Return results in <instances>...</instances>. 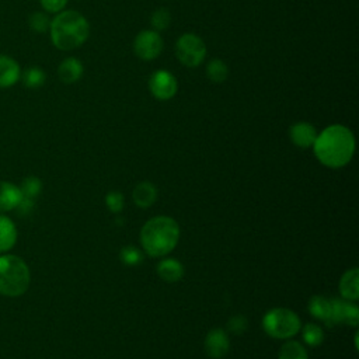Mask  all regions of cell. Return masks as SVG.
Wrapping results in <instances>:
<instances>
[{
	"mask_svg": "<svg viewBox=\"0 0 359 359\" xmlns=\"http://www.w3.org/2000/svg\"><path fill=\"white\" fill-rule=\"evenodd\" d=\"M180 238V226L170 216L147 220L140 231V243L150 257H163L174 250Z\"/></svg>",
	"mask_w": 359,
	"mask_h": 359,
	"instance_id": "obj_3",
	"label": "cell"
},
{
	"mask_svg": "<svg viewBox=\"0 0 359 359\" xmlns=\"http://www.w3.org/2000/svg\"><path fill=\"white\" fill-rule=\"evenodd\" d=\"M303 339L310 346H318L324 341V332L317 324L309 323L303 327Z\"/></svg>",
	"mask_w": 359,
	"mask_h": 359,
	"instance_id": "obj_24",
	"label": "cell"
},
{
	"mask_svg": "<svg viewBox=\"0 0 359 359\" xmlns=\"http://www.w3.org/2000/svg\"><path fill=\"white\" fill-rule=\"evenodd\" d=\"M339 292L345 300H358L359 297V271L352 268L346 271L339 280Z\"/></svg>",
	"mask_w": 359,
	"mask_h": 359,
	"instance_id": "obj_14",
	"label": "cell"
},
{
	"mask_svg": "<svg viewBox=\"0 0 359 359\" xmlns=\"http://www.w3.org/2000/svg\"><path fill=\"white\" fill-rule=\"evenodd\" d=\"M262 327L268 335L278 339H286L300 331V320L289 309L276 307L269 310L262 318Z\"/></svg>",
	"mask_w": 359,
	"mask_h": 359,
	"instance_id": "obj_5",
	"label": "cell"
},
{
	"mask_svg": "<svg viewBox=\"0 0 359 359\" xmlns=\"http://www.w3.org/2000/svg\"><path fill=\"white\" fill-rule=\"evenodd\" d=\"M21 79V70L17 60L10 56L0 55V88L14 86Z\"/></svg>",
	"mask_w": 359,
	"mask_h": 359,
	"instance_id": "obj_12",
	"label": "cell"
},
{
	"mask_svg": "<svg viewBox=\"0 0 359 359\" xmlns=\"http://www.w3.org/2000/svg\"><path fill=\"white\" fill-rule=\"evenodd\" d=\"M229 330L234 334H241L247 328V320L243 316H234L229 320Z\"/></svg>",
	"mask_w": 359,
	"mask_h": 359,
	"instance_id": "obj_30",
	"label": "cell"
},
{
	"mask_svg": "<svg viewBox=\"0 0 359 359\" xmlns=\"http://www.w3.org/2000/svg\"><path fill=\"white\" fill-rule=\"evenodd\" d=\"M229 337L222 328H215L208 332L205 339V351L208 356L213 359H220L229 352Z\"/></svg>",
	"mask_w": 359,
	"mask_h": 359,
	"instance_id": "obj_10",
	"label": "cell"
},
{
	"mask_svg": "<svg viewBox=\"0 0 359 359\" xmlns=\"http://www.w3.org/2000/svg\"><path fill=\"white\" fill-rule=\"evenodd\" d=\"M28 24H29V27H31L32 31L42 34V32H46V31L49 29V27H50V20H49V17H48L45 13L36 11V13H34V14L29 15Z\"/></svg>",
	"mask_w": 359,
	"mask_h": 359,
	"instance_id": "obj_27",
	"label": "cell"
},
{
	"mask_svg": "<svg viewBox=\"0 0 359 359\" xmlns=\"http://www.w3.org/2000/svg\"><path fill=\"white\" fill-rule=\"evenodd\" d=\"M21 80L27 88L35 90V88H39L43 86V83L46 80V74L41 67L32 66L24 72Z\"/></svg>",
	"mask_w": 359,
	"mask_h": 359,
	"instance_id": "obj_21",
	"label": "cell"
},
{
	"mask_svg": "<svg viewBox=\"0 0 359 359\" xmlns=\"http://www.w3.org/2000/svg\"><path fill=\"white\" fill-rule=\"evenodd\" d=\"M331 313L328 324H348V325H358L359 323V309L356 304L351 303L349 300L342 299H330Z\"/></svg>",
	"mask_w": 359,
	"mask_h": 359,
	"instance_id": "obj_9",
	"label": "cell"
},
{
	"mask_svg": "<svg viewBox=\"0 0 359 359\" xmlns=\"http://www.w3.org/2000/svg\"><path fill=\"white\" fill-rule=\"evenodd\" d=\"M175 56L187 67H198L206 56V45L195 34L185 32L175 42Z\"/></svg>",
	"mask_w": 359,
	"mask_h": 359,
	"instance_id": "obj_6",
	"label": "cell"
},
{
	"mask_svg": "<svg viewBox=\"0 0 359 359\" xmlns=\"http://www.w3.org/2000/svg\"><path fill=\"white\" fill-rule=\"evenodd\" d=\"M20 191H21L22 199L34 202L36 195L41 192V181L36 177H28L24 180Z\"/></svg>",
	"mask_w": 359,
	"mask_h": 359,
	"instance_id": "obj_25",
	"label": "cell"
},
{
	"mask_svg": "<svg viewBox=\"0 0 359 359\" xmlns=\"http://www.w3.org/2000/svg\"><path fill=\"white\" fill-rule=\"evenodd\" d=\"M29 269L17 255L0 257V293L17 297L25 293L29 286Z\"/></svg>",
	"mask_w": 359,
	"mask_h": 359,
	"instance_id": "obj_4",
	"label": "cell"
},
{
	"mask_svg": "<svg viewBox=\"0 0 359 359\" xmlns=\"http://www.w3.org/2000/svg\"><path fill=\"white\" fill-rule=\"evenodd\" d=\"M22 199L21 191L11 182L0 181V212H7L20 205Z\"/></svg>",
	"mask_w": 359,
	"mask_h": 359,
	"instance_id": "obj_15",
	"label": "cell"
},
{
	"mask_svg": "<svg viewBox=\"0 0 359 359\" xmlns=\"http://www.w3.org/2000/svg\"><path fill=\"white\" fill-rule=\"evenodd\" d=\"M289 137L293 144L302 149L311 147L317 137L316 128L309 122H296L289 128Z\"/></svg>",
	"mask_w": 359,
	"mask_h": 359,
	"instance_id": "obj_11",
	"label": "cell"
},
{
	"mask_svg": "<svg viewBox=\"0 0 359 359\" xmlns=\"http://www.w3.org/2000/svg\"><path fill=\"white\" fill-rule=\"evenodd\" d=\"M163 38L154 29L140 31L133 41V52L142 60H154L163 50Z\"/></svg>",
	"mask_w": 359,
	"mask_h": 359,
	"instance_id": "obj_7",
	"label": "cell"
},
{
	"mask_svg": "<svg viewBox=\"0 0 359 359\" xmlns=\"http://www.w3.org/2000/svg\"><path fill=\"white\" fill-rule=\"evenodd\" d=\"M313 149L321 164L330 168H339L351 161L355 151V137L346 126L330 125L317 133Z\"/></svg>",
	"mask_w": 359,
	"mask_h": 359,
	"instance_id": "obj_1",
	"label": "cell"
},
{
	"mask_svg": "<svg viewBox=\"0 0 359 359\" xmlns=\"http://www.w3.org/2000/svg\"><path fill=\"white\" fill-rule=\"evenodd\" d=\"M309 311L313 317L328 323L331 313L330 300L325 299L324 296H313L309 302Z\"/></svg>",
	"mask_w": 359,
	"mask_h": 359,
	"instance_id": "obj_19",
	"label": "cell"
},
{
	"mask_svg": "<svg viewBox=\"0 0 359 359\" xmlns=\"http://www.w3.org/2000/svg\"><path fill=\"white\" fill-rule=\"evenodd\" d=\"M105 203H107V208L114 212V213H118L122 210L123 208V196L121 192L118 191H112V192H108L107 194V198H105Z\"/></svg>",
	"mask_w": 359,
	"mask_h": 359,
	"instance_id": "obj_28",
	"label": "cell"
},
{
	"mask_svg": "<svg viewBox=\"0 0 359 359\" xmlns=\"http://www.w3.org/2000/svg\"><path fill=\"white\" fill-rule=\"evenodd\" d=\"M39 1L45 11L56 13V14L60 13L67 4V0H39Z\"/></svg>",
	"mask_w": 359,
	"mask_h": 359,
	"instance_id": "obj_29",
	"label": "cell"
},
{
	"mask_svg": "<svg viewBox=\"0 0 359 359\" xmlns=\"http://www.w3.org/2000/svg\"><path fill=\"white\" fill-rule=\"evenodd\" d=\"M157 273L165 282H177L184 275V266L180 261L174 258H167L157 265Z\"/></svg>",
	"mask_w": 359,
	"mask_h": 359,
	"instance_id": "obj_17",
	"label": "cell"
},
{
	"mask_svg": "<svg viewBox=\"0 0 359 359\" xmlns=\"http://www.w3.org/2000/svg\"><path fill=\"white\" fill-rule=\"evenodd\" d=\"M206 76L212 83H223L229 76V67L223 60L212 59L206 65Z\"/></svg>",
	"mask_w": 359,
	"mask_h": 359,
	"instance_id": "obj_20",
	"label": "cell"
},
{
	"mask_svg": "<svg viewBox=\"0 0 359 359\" xmlns=\"http://www.w3.org/2000/svg\"><path fill=\"white\" fill-rule=\"evenodd\" d=\"M17 240V230L14 223L6 217L0 215V252L8 251L10 248H13V245L15 244Z\"/></svg>",
	"mask_w": 359,
	"mask_h": 359,
	"instance_id": "obj_18",
	"label": "cell"
},
{
	"mask_svg": "<svg viewBox=\"0 0 359 359\" xmlns=\"http://www.w3.org/2000/svg\"><path fill=\"white\" fill-rule=\"evenodd\" d=\"M84 73L83 63L76 57H66L57 67V76L60 81L66 84H73L81 79Z\"/></svg>",
	"mask_w": 359,
	"mask_h": 359,
	"instance_id": "obj_13",
	"label": "cell"
},
{
	"mask_svg": "<svg viewBox=\"0 0 359 359\" xmlns=\"http://www.w3.org/2000/svg\"><path fill=\"white\" fill-rule=\"evenodd\" d=\"M279 359H307V352L300 342L287 341L279 349Z\"/></svg>",
	"mask_w": 359,
	"mask_h": 359,
	"instance_id": "obj_22",
	"label": "cell"
},
{
	"mask_svg": "<svg viewBox=\"0 0 359 359\" xmlns=\"http://www.w3.org/2000/svg\"><path fill=\"white\" fill-rule=\"evenodd\" d=\"M119 258H121L122 264H125L128 266H135V265H139L142 262L143 254L139 248H136L133 245H126L121 250Z\"/></svg>",
	"mask_w": 359,
	"mask_h": 359,
	"instance_id": "obj_26",
	"label": "cell"
},
{
	"mask_svg": "<svg viewBox=\"0 0 359 359\" xmlns=\"http://www.w3.org/2000/svg\"><path fill=\"white\" fill-rule=\"evenodd\" d=\"M52 43L60 50H72L80 48L90 35V24L87 18L76 10H62L50 21Z\"/></svg>",
	"mask_w": 359,
	"mask_h": 359,
	"instance_id": "obj_2",
	"label": "cell"
},
{
	"mask_svg": "<svg viewBox=\"0 0 359 359\" xmlns=\"http://www.w3.org/2000/svg\"><path fill=\"white\" fill-rule=\"evenodd\" d=\"M150 24L153 27L154 31H163L167 29L171 24V14L170 10L165 7H160L157 10L153 11L151 17H150Z\"/></svg>",
	"mask_w": 359,
	"mask_h": 359,
	"instance_id": "obj_23",
	"label": "cell"
},
{
	"mask_svg": "<svg viewBox=\"0 0 359 359\" xmlns=\"http://www.w3.org/2000/svg\"><path fill=\"white\" fill-rule=\"evenodd\" d=\"M149 90L156 100L168 101L177 94L178 83L171 72L156 70L149 79Z\"/></svg>",
	"mask_w": 359,
	"mask_h": 359,
	"instance_id": "obj_8",
	"label": "cell"
},
{
	"mask_svg": "<svg viewBox=\"0 0 359 359\" xmlns=\"http://www.w3.org/2000/svg\"><path fill=\"white\" fill-rule=\"evenodd\" d=\"M132 196H133V202L139 208L146 209V208L151 206L156 202V199H157V189H156V187L151 182L142 181V182H139L135 187Z\"/></svg>",
	"mask_w": 359,
	"mask_h": 359,
	"instance_id": "obj_16",
	"label": "cell"
}]
</instances>
